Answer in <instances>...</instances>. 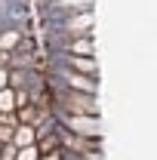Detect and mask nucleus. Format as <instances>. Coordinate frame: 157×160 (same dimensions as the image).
I'll list each match as a JSON object with an SVG mask.
<instances>
[{
	"label": "nucleus",
	"mask_w": 157,
	"mask_h": 160,
	"mask_svg": "<svg viewBox=\"0 0 157 160\" xmlns=\"http://www.w3.org/2000/svg\"><path fill=\"white\" fill-rule=\"evenodd\" d=\"M65 114H86V117H99V99L93 92H65Z\"/></svg>",
	"instance_id": "1"
},
{
	"label": "nucleus",
	"mask_w": 157,
	"mask_h": 160,
	"mask_svg": "<svg viewBox=\"0 0 157 160\" xmlns=\"http://www.w3.org/2000/svg\"><path fill=\"white\" fill-rule=\"evenodd\" d=\"M65 126H68L71 132L83 136V139H99V136H102L99 117H86V114H65Z\"/></svg>",
	"instance_id": "2"
},
{
	"label": "nucleus",
	"mask_w": 157,
	"mask_h": 160,
	"mask_svg": "<svg viewBox=\"0 0 157 160\" xmlns=\"http://www.w3.org/2000/svg\"><path fill=\"white\" fill-rule=\"evenodd\" d=\"M93 25H96V16L86 9V12H74V16H68L65 19V34L74 40V37H86L89 31H93Z\"/></svg>",
	"instance_id": "3"
},
{
	"label": "nucleus",
	"mask_w": 157,
	"mask_h": 160,
	"mask_svg": "<svg viewBox=\"0 0 157 160\" xmlns=\"http://www.w3.org/2000/svg\"><path fill=\"white\" fill-rule=\"evenodd\" d=\"M62 80H65V86L68 89H74V92H99V80L96 77H86V74H77V71H71V68H65L62 71Z\"/></svg>",
	"instance_id": "4"
},
{
	"label": "nucleus",
	"mask_w": 157,
	"mask_h": 160,
	"mask_svg": "<svg viewBox=\"0 0 157 160\" xmlns=\"http://www.w3.org/2000/svg\"><path fill=\"white\" fill-rule=\"evenodd\" d=\"M68 65H71V71H77V74L99 77V65H96L93 56H68Z\"/></svg>",
	"instance_id": "5"
},
{
	"label": "nucleus",
	"mask_w": 157,
	"mask_h": 160,
	"mask_svg": "<svg viewBox=\"0 0 157 160\" xmlns=\"http://www.w3.org/2000/svg\"><path fill=\"white\" fill-rule=\"evenodd\" d=\"M13 145H16V148L37 145V126H31V123H19V126L13 129Z\"/></svg>",
	"instance_id": "6"
},
{
	"label": "nucleus",
	"mask_w": 157,
	"mask_h": 160,
	"mask_svg": "<svg viewBox=\"0 0 157 160\" xmlns=\"http://www.w3.org/2000/svg\"><path fill=\"white\" fill-rule=\"evenodd\" d=\"M93 6V0H56L53 9L56 12H65V16H74V12H86Z\"/></svg>",
	"instance_id": "7"
},
{
	"label": "nucleus",
	"mask_w": 157,
	"mask_h": 160,
	"mask_svg": "<svg viewBox=\"0 0 157 160\" xmlns=\"http://www.w3.org/2000/svg\"><path fill=\"white\" fill-rule=\"evenodd\" d=\"M93 52H96V46H93L89 34H86V37H74V40H68V56H93Z\"/></svg>",
	"instance_id": "8"
},
{
	"label": "nucleus",
	"mask_w": 157,
	"mask_h": 160,
	"mask_svg": "<svg viewBox=\"0 0 157 160\" xmlns=\"http://www.w3.org/2000/svg\"><path fill=\"white\" fill-rule=\"evenodd\" d=\"M16 117H19V123H31V126H37L40 108H37V105H22V108H16Z\"/></svg>",
	"instance_id": "9"
},
{
	"label": "nucleus",
	"mask_w": 157,
	"mask_h": 160,
	"mask_svg": "<svg viewBox=\"0 0 157 160\" xmlns=\"http://www.w3.org/2000/svg\"><path fill=\"white\" fill-rule=\"evenodd\" d=\"M16 46H22V31H3L0 34V49L3 52H13Z\"/></svg>",
	"instance_id": "10"
},
{
	"label": "nucleus",
	"mask_w": 157,
	"mask_h": 160,
	"mask_svg": "<svg viewBox=\"0 0 157 160\" xmlns=\"http://www.w3.org/2000/svg\"><path fill=\"white\" fill-rule=\"evenodd\" d=\"M6 111H16V89H0V114H6Z\"/></svg>",
	"instance_id": "11"
},
{
	"label": "nucleus",
	"mask_w": 157,
	"mask_h": 160,
	"mask_svg": "<svg viewBox=\"0 0 157 160\" xmlns=\"http://www.w3.org/2000/svg\"><path fill=\"white\" fill-rule=\"evenodd\" d=\"M37 157H40V148H37V145H25V148L16 151V160H37Z\"/></svg>",
	"instance_id": "12"
},
{
	"label": "nucleus",
	"mask_w": 157,
	"mask_h": 160,
	"mask_svg": "<svg viewBox=\"0 0 157 160\" xmlns=\"http://www.w3.org/2000/svg\"><path fill=\"white\" fill-rule=\"evenodd\" d=\"M16 151H19V148H16L13 142H9V145H0V160H16Z\"/></svg>",
	"instance_id": "13"
},
{
	"label": "nucleus",
	"mask_w": 157,
	"mask_h": 160,
	"mask_svg": "<svg viewBox=\"0 0 157 160\" xmlns=\"http://www.w3.org/2000/svg\"><path fill=\"white\" fill-rule=\"evenodd\" d=\"M19 83H25V74H19V71H9V89H16Z\"/></svg>",
	"instance_id": "14"
},
{
	"label": "nucleus",
	"mask_w": 157,
	"mask_h": 160,
	"mask_svg": "<svg viewBox=\"0 0 157 160\" xmlns=\"http://www.w3.org/2000/svg\"><path fill=\"white\" fill-rule=\"evenodd\" d=\"M9 86V68H0V89Z\"/></svg>",
	"instance_id": "15"
},
{
	"label": "nucleus",
	"mask_w": 157,
	"mask_h": 160,
	"mask_svg": "<svg viewBox=\"0 0 157 160\" xmlns=\"http://www.w3.org/2000/svg\"><path fill=\"white\" fill-rule=\"evenodd\" d=\"M37 160H62V151H46V154H40Z\"/></svg>",
	"instance_id": "16"
},
{
	"label": "nucleus",
	"mask_w": 157,
	"mask_h": 160,
	"mask_svg": "<svg viewBox=\"0 0 157 160\" xmlns=\"http://www.w3.org/2000/svg\"><path fill=\"white\" fill-rule=\"evenodd\" d=\"M80 160H83V157H80Z\"/></svg>",
	"instance_id": "17"
}]
</instances>
